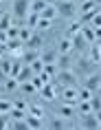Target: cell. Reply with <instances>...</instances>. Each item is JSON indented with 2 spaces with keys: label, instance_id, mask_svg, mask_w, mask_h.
<instances>
[{
  "label": "cell",
  "instance_id": "cell-1",
  "mask_svg": "<svg viewBox=\"0 0 101 130\" xmlns=\"http://www.w3.org/2000/svg\"><path fill=\"white\" fill-rule=\"evenodd\" d=\"M29 11H31V0H15L13 2V24H18V20H27Z\"/></svg>",
  "mask_w": 101,
  "mask_h": 130
},
{
  "label": "cell",
  "instance_id": "cell-2",
  "mask_svg": "<svg viewBox=\"0 0 101 130\" xmlns=\"http://www.w3.org/2000/svg\"><path fill=\"white\" fill-rule=\"evenodd\" d=\"M62 97H64V102H68V104H75L77 106V86H64L62 88Z\"/></svg>",
  "mask_w": 101,
  "mask_h": 130
},
{
  "label": "cell",
  "instance_id": "cell-3",
  "mask_svg": "<svg viewBox=\"0 0 101 130\" xmlns=\"http://www.w3.org/2000/svg\"><path fill=\"white\" fill-rule=\"evenodd\" d=\"M84 86H86V88H90L92 93H99V88H101V73H94V75L86 77Z\"/></svg>",
  "mask_w": 101,
  "mask_h": 130
},
{
  "label": "cell",
  "instance_id": "cell-4",
  "mask_svg": "<svg viewBox=\"0 0 101 130\" xmlns=\"http://www.w3.org/2000/svg\"><path fill=\"white\" fill-rule=\"evenodd\" d=\"M40 95H42V99H46V102H53L55 99V86H53V82H48V84H44L40 88Z\"/></svg>",
  "mask_w": 101,
  "mask_h": 130
},
{
  "label": "cell",
  "instance_id": "cell-5",
  "mask_svg": "<svg viewBox=\"0 0 101 130\" xmlns=\"http://www.w3.org/2000/svg\"><path fill=\"white\" fill-rule=\"evenodd\" d=\"M57 77H59V82H62V86H75V75L70 73V69H66V71H59L57 73Z\"/></svg>",
  "mask_w": 101,
  "mask_h": 130
},
{
  "label": "cell",
  "instance_id": "cell-6",
  "mask_svg": "<svg viewBox=\"0 0 101 130\" xmlns=\"http://www.w3.org/2000/svg\"><path fill=\"white\" fill-rule=\"evenodd\" d=\"M86 38H84V35L81 33H77V35H73V48L75 51H77V53H84V51H86Z\"/></svg>",
  "mask_w": 101,
  "mask_h": 130
},
{
  "label": "cell",
  "instance_id": "cell-7",
  "mask_svg": "<svg viewBox=\"0 0 101 130\" xmlns=\"http://www.w3.org/2000/svg\"><path fill=\"white\" fill-rule=\"evenodd\" d=\"M55 7H57V15H66L68 18L73 13V2H62L59 0V2H55Z\"/></svg>",
  "mask_w": 101,
  "mask_h": 130
},
{
  "label": "cell",
  "instance_id": "cell-8",
  "mask_svg": "<svg viewBox=\"0 0 101 130\" xmlns=\"http://www.w3.org/2000/svg\"><path fill=\"white\" fill-rule=\"evenodd\" d=\"M57 69L59 71H66V69H70V53H59L57 55Z\"/></svg>",
  "mask_w": 101,
  "mask_h": 130
},
{
  "label": "cell",
  "instance_id": "cell-9",
  "mask_svg": "<svg viewBox=\"0 0 101 130\" xmlns=\"http://www.w3.org/2000/svg\"><path fill=\"white\" fill-rule=\"evenodd\" d=\"M22 66H24L22 57H13V60H11V73H9V77H18L20 71H22Z\"/></svg>",
  "mask_w": 101,
  "mask_h": 130
},
{
  "label": "cell",
  "instance_id": "cell-10",
  "mask_svg": "<svg viewBox=\"0 0 101 130\" xmlns=\"http://www.w3.org/2000/svg\"><path fill=\"white\" fill-rule=\"evenodd\" d=\"M81 35L86 38L88 44H92V42L97 40V35H94V27H90V24H84V27H81Z\"/></svg>",
  "mask_w": 101,
  "mask_h": 130
},
{
  "label": "cell",
  "instance_id": "cell-11",
  "mask_svg": "<svg viewBox=\"0 0 101 130\" xmlns=\"http://www.w3.org/2000/svg\"><path fill=\"white\" fill-rule=\"evenodd\" d=\"M59 53H70V51H73V38H70V35H66V38H62L59 40Z\"/></svg>",
  "mask_w": 101,
  "mask_h": 130
},
{
  "label": "cell",
  "instance_id": "cell-12",
  "mask_svg": "<svg viewBox=\"0 0 101 130\" xmlns=\"http://www.w3.org/2000/svg\"><path fill=\"white\" fill-rule=\"evenodd\" d=\"M40 15H42V18H46V20H55V18H57V7H55V2L46 5V9H44Z\"/></svg>",
  "mask_w": 101,
  "mask_h": 130
},
{
  "label": "cell",
  "instance_id": "cell-13",
  "mask_svg": "<svg viewBox=\"0 0 101 130\" xmlns=\"http://www.w3.org/2000/svg\"><path fill=\"white\" fill-rule=\"evenodd\" d=\"M57 115L64 117V119H70V117L75 115V104H68V102H66V104L59 108V112H57Z\"/></svg>",
  "mask_w": 101,
  "mask_h": 130
},
{
  "label": "cell",
  "instance_id": "cell-14",
  "mask_svg": "<svg viewBox=\"0 0 101 130\" xmlns=\"http://www.w3.org/2000/svg\"><path fill=\"white\" fill-rule=\"evenodd\" d=\"M92 90L90 88H86V86H81V88H77V99H79V102H90V99H92Z\"/></svg>",
  "mask_w": 101,
  "mask_h": 130
},
{
  "label": "cell",
  "instance_id": "cell-15",
  "mask_svg": "<svg viewBox=\"0 0 101 130\" xmlns=\"http://www.w3.org/2000/svg\"><path fill=\"white\" fill-rule=\"evenodd\" d=\"M24 44H27V48H35V51H40V48H42V38L33 33L27 42H24Z\"/></svg>",
  "mask_w": 101,
  "mask_h": 130
},
{
  "label": "cell",
  "instance_id": "cell-16",
  "mask_svg": "<svg viewBox=\"0 0 101 130\" xmlns=\"http://www.w3.org/2000/svg\"><path fill=\"white\" fill-rule=\"evenodd\" d=\"M90 57H88V60L90 62H94V64H101V44H94L92 48H90Z\"/></svg>",
  "mask_w": 101,
  "mask_h": 130
},
{
  "label": "cell",
  "instance_id": "cell-17",
  "mask_svg": "<svg viewBox=\"0 0 101 130\" xmlns=\"http://www.w3.org/2000/svg\"><path fill=\"white\" fill-rule=\"evenodd\" d=\"M20 57H22V62H24V64H31V62L35 60V57H40V53H37L35 48H27V51H24V53H22Z\"/></svg>",
  "mask_w": 101,
  "mask_h": 130
},
{
  "label": "cell",
  "instance_id": "cell-18",
  "mask_svg": "<svg viewBox=\"0 0 101 130\" xmlns=\"http://www.w3.org/2000/svg\"><path fill=\"white\" fill-rule=\"evenodd\" d=\"M75 108L79 110V115L81 117H86V115H90L92 112V106H90V102H77V106Z\"/></svg>",
  "mask_w": 101,
  "mask_h": 130
},
{
  "label": "cell",
  "instance_id": "cell-19",
  "mask_svg": "<svg viewBox=\"0 0 101 130\" xmlns=\"http://www.w3.org/2000/svg\"><path fill=\"white\" fill-rule=\"evenodd\" d=\"M40 18H42L40 13L29 11V15H27V27H29V29H35V27H37V22H40Z\"/></svg>",
  "mask_w": 101,
  "mask_h": 130
},
{
  "label": "cell",
  "instance_id": "cell-20",
  "mask_svg": "<svg viewBox=\"0 0 101 130\" xmlns=\"http://www.w3.org/2000/svg\"><path fill=\"white\" fill-rule=\"evenodd\" d=\"M2 88H5V90H9V93H11V90L20 88V82H18L15 77H7V79H5V84H2Z\"/></svg>",
  "mask_w": 101,
  "mask_h": 130
},
{
  "label": "cell",
  "instance_id": "cell-21",
  "mask_svg": "<svg viewBox=\"0 0 101 130\" xmlns=\"http://www.w3.org/2000/svg\"><path fill=\"white\" fill-rule=\"evenodd\" d=\"M84 123H86L84 128H101V123L97 121V117H94L92 112H90V115H86V117H84Z\"/></svg>",
  "mask_w": 101,
  "mask_h": 130
},
{
  "label": "cell",
  "instance_id": "cell-22",
  "mask_svg": "<svg viewBox=\"0 0 101 130\" xmlns=\"http://www.w3.org/2000/svg\"><path fill=\"white\" fill-rule=\"evenodd\" d=\"M20 90H22V93H24V95H33V93H37L31 79H27V82H22V84H20Z\"/></svg>",
  "mask_w": 101,
  "mask_h": 130
},
{
  "label": "cell",
  "instance_id": "cell-23",
  "mask_svg": "<svg viewBox=\"0 0 101 130\" xmlns=\"http://www.w3.org/2000/svg\"><path fill=\"white\" fill-rule=\"evenodd\" d=\"M81 27H84V24H81L79 20H75V22H70V24H68V35H70V38H73V35L81 33Z\"/></svg>",
  "mask_w": 101,
  "mask_h": 130
},
{
  "label": "cell",
  "instance_id": "cell-24",
  "mask_svg": "<svg viewBox=\"0 0 101 130\" xmlns=\"http://www.w3.org/2000/svg\"><path fill=\"white\" fill-rule=\"evenodd\" d=\"M51 128H53V130H62V128H68V126H66V119L57 115V117L53 119V121H51Z\"/></svg>",
  "mask_w": 101,
  "mask_h": 130
},
{
  "label": "cell",
  "instance_id": "cell-25",
  "mask_svg": "<svg viewBox=\"0 0 101 130\" xmlns=\"http://www.w3.org/2000/svg\"><path fill=\"white\" fill-rule=\"evenodd\" d=\"M27 126L29 128H42V119L35 115H27Z\"/></svg>",
  "mask_w": 101,
  "mask_h": 130
},
{
  "label": "cell",
  "instance_id": "cell-26",
  "mask_svg": "<svg viewBox=\"0 0 101 130\" xmlns=\"http://www.w3.org/2000/svg\"><path fill=\"white\" fill-rule=\"evenodd\" d=\"M40 60L44 62V64H55V62H57V55H55L53 51H46V53L40 55Z\"/></svg>",
  "mask_w": 101,
  "mask_h": 130
},
{
  "label": "cell",
  "instance_id": "cell-27",
  "mask_svg": "<svg viewBox=\"0 0 101 130\" xmlns=\"http://www.w3.org/2000/svg\"><path fill=\"white\" fill-rule=\"evenodd\" d=\"M11 110H13V102H11V99H0V112H2V115H7Z\"/></svg>",
  "mask_w": 101,
  "mask_h": 130
},
{
  "label": "cell",
  "instance_id": "cell-28",
  "mask_svg": "<svg viewBox=\"0 0 101 130\" xmlns=\"http://www.w3.org/2000/svg\"><path fill=\"white\" fill-rule=\"evenodd\" d=\"M11 24H13V18H11L9 13H5L2 18H0V31H7Z\"/></svg>",
  "mask_w": 101,
  "mask_h": 130
},
{
  "label": "cell",
  "instance_id": "cell-29",
  "mask_svg": "<svg viewBox=\"0 0 101 130\" xmlns=\"http://www.w3.org/2000/svg\"><path fill=\"white\" fill-rule=\"evenodd\" d=\"M31 69H33V75H40L42 71H44V62H42L40 57H35V60L31 62Z\"/></svg>",
  "mask_w": 101,
  "mask_h": 130
},
{
  "label": "cell",
  "instance_id": "cell-30",
  "mask_svg": "<svg viewBox=\"0 0 101 130\" xmlns=\"http://www.w3.org/2000/svg\"><path fill=\"white\" fill-rule=\"evenodd\" d=\"M44 9H46V2L44 0H33L31 2V11H35V13H42Z\"/></svg>",
  "mask_w": 101,
  "mask_h": 130
},
{
  "label": "cell",
  "instance_id": "cell-31",
  "mask_svg": "<svg viewBox=\"0 0 101 130\" xmlns=\"http://www.w3.org/2000/svg\"><path fill=\"white\" fill-rule=\"evenodd\" d=\"M31 35H33V29H29V27H20V35H18V38H20L22 42H27Z\"/></svg>",
  "mask_w": 101,
  "mask_h": 130
},
{
  "label": "cell",
  "instance_id": "cell-32",
  "mask_svg": "<svg viewBox=\"0 0 101 130\" xmlns=\"http://www.w3.org/2000/svg\"><path fill=\"white\" fill-rule=\"evenodd\" d=\"M97 7V2L94 0H86V2H79V9H81V13H86V11H90V9Z\"/></svg>",
  "mask_w": 101,
  "mask_h": 130
},
{
  "label": "cell",
  "instance_id": "cell-33",
  "mask_svg": "<svg viewBox=\"0 0 101 130\" xmlns=\"http://www.w3.org/2000/svg\"><path fill=\"white\" fill-rule=\"evenodd\" d=\"M90 106H92V112L101 108V95H99V93H94V95H92V99H90Z\"/></svg>",
  "mask_w": 101,
  "mask_h": 130
},
{
  "label": "cell",
  "instance_id": "cell-34",
  "mask_svg": "<svg viewBox=\"0 0 101 130\" xmlns=\"http://www.w3.org/2000/svg\"><path fill=\"white\" fill-rule=\"evenodd\" d=\"M27 112H29V110L13 108V110H11V119H27Z\"/></svg>",
  "mask_w": 101,
  "mask_h": 130
},
{
  "label": "cell",
  "instance_id": "cell-35",
  "mask_svg": "<svg viewBox=\"0 0 101 130\" xmlns=\"http://www.w3.org/2000/svg\"><path fill=\"white\" fill-rule=\"evenodd\" d=\"M51 24H53V20H46V18H40V22H37V27L40 31H46V29H51Z\"/></svg>",
  "mask_w": 101,
  "mask_h": 130
},
{
  "label": "cell",
  "instance_id": "cell-36",
  "mask_svg": "<svg viewBox=\"0 0 101 130\" xmlns=\"http://www.w3.org/2000/svg\"><path fill=\"white\" fill-rule=\"evenodd\" d=\"M29 115H35V117H44V110H42V106H29Z\"/></svg>",
  "mask_w": 101,
  "mask_h": 130
},
{
  "label": "cell",
  "instance_id": "cell-37",
  "mask_svg": "<svg viewBox=\"0 0 101 130\" xmlns=\"http://www.w3.org/2000/svg\"><path fill=\"white\" fill-rule=\"evenodd\" d=\"M7 35L9 38H18V35H20V27H18V24H11V27L7 29Z\"/></svg>",
  "mask_w": 101,
  "mask_h": 130
},
{
  "label": "cell",
  "instance_id": "cell-38",
  "mask_svg": "<svg viewBox=\"0 0 101 130\" xmlns=\"http://www.w3.org/2000/svg\"><path fill=\"white\" fill-rule=\"evenodd\" d=\"M31 82H33L35 90L40 93V88H42V86H44V82H42V77H40V75H33V77H31Z\"/></svg>",
  "mask_w": 101,
  "mask_h": 130
},
{
  "label": "cell",
  "instance_id": "cell-39",
  "mask_svg": "<svg viewBox=\"0 0 101 130\" xmlns=\"http://www.w3.org/2000/svg\"><path fill=\"white\" fill-rule=\"evenodd\" d=\"M0 71L9 77V73H11V62H5V60H2V62H0Z\"/></svg>",
  "mask_w": 101,
  "mask_h": 130
},
{
  "label": "cell",
  "instance_id": "cell-40",
  "mask_svg": "<svg viewBox=\"0 0 101 130\" xmlns=\"http://www.w3.org/2000/svg\"><path fill=\"white\" fill-rule=\"evenodd\" d=\"M13 108H20V110H29V104L24 99H15L13 102Z\"/></svg>",
  "mask_w": 101,
  "mask_h": 130
},
{
  "label": "cell",
  "instance_id": "cell-41",
  "mask_svg": "<svg viewBox=\"0 0 101 130\" xmlns=\"http://www.w3.org/2000/svg\"><path fill=\"white\" fill-rule=\"evenodd\" d=\"M88 24H90V27H94V29H97V27H101V13H94V18H92L90 22H88Z\"/></svg>",
  "mask_w": 101,
  "mask_h": 130
},
{
  "label": "cell",
  "instance_id": "cell-42",
  "mask_svg": "<svg viewBox=\"0 0 101 130\" xmlns=\"http://www.w3.org/2000/svg\"><path fill=\"white\" fill-rule=\"evenodd\" d=\"M92 115H94V117H97V121H99V123H101V108H99V110H94Z\"/></svg>",
  "mask_w": 101,
  "mask_h": 130
},
{
  "label": "cell",
  "instance_id": "cell-43",
  "mask_svg": "<svg viewBox=\"0 0 101 130\" xmlns=\"http://www.w3.org/2000/svg\"><path fill=\"white\" fill-rule=\"evenodd\" d=\"M2 128H7V121L2 119V112H0V130H2Z\"/></svg>",
  "mask_w": 101,
  "mask_h": 130
},
{
  "label": "cell",
  "instance_id": "cell-44",
  "mask_svg": "<svg viewBox=\"0 0 101 130\" xmlns=\"http://www.w3.org/2000/svg\"><path fill=\"white\" fill-rule=\"evenodd\" d=\"M2 57H5V53H2V51H0V62H2Z\"/></svg>",
  "mask_w": 101,
  "mask_h": 130
},
{
  "label": "cell",
  "instance_id": "cell-45",
  "mask_svg": "<svg viewBox=\"0 0 101 130\" xmlns=\"http://www.w3.org/2000/svg\"><path fill=\"white\" fill-rule=\"evenodd\" d=\"M44 2H46V5H51V2H53V0H44Z\"/></svg>",
  "mask_w": 101,
  "mask_h": 130
},
{
  "label": "cell",
  "instance_id": "cell-46",
  "mask_svg": "<svg viewBox=\"0 0 101 130\" xmlns=\"http://www.w3.org/2000/svg\"><path fill=\"white\" fill-rule=\"evenodd\" d=\"M62 2H75V0H62Z\"/></svg>",
  "mask_w": 101,
  "mask_h": 130
},
{
  "label": "cell",
  "instance_id": "cell-47",
  "mask_svg": "<svg viewBox=\"0 0 101 130\" xmlns=\"http://www.w3.org/2000/svg\"><path fill=\"white\" fill-rule=\"evenodd\" d=\"M97 9H99V13H101V5H97Z\"/></svg>",
  "mask_w": 101,
  "mask_h": 130
},
{
  "label": "cell",
  "instance_id": "cell-48",
  "mask_svg": "<svg viewBox=\"0 0 101 130\" xmlns=\"http://www.w3.org/2000/svg\"><path fill=\"white\" fill-rule=\"evenodd\" d=\"M77 2H86V0H77Z\"/></svg>",
  "mask_w": 101,
  "mask_h": 130
},
{
  "label": "cell",
  "instance_id": "cell-49",
  "mask_svg": "<svg viewBox=\"0 0 101 130\" xmlns=\"http://www.w3.org/2000/svg\"><path fill=\"white\" fill-rule=\"evenodd\" d=\"M2 15H5V13H2V11H0V18H2Z\"/></svg>",
  "mask_w": 101,
  "mask_h": 130
},
{
  "label": "cell",
  "instance_id": "cell-50",
  "mask_svg": "<svg viewBox=\"0 0 101 130\" xmlns=\"http://www.w3.org/2000/svg\"><path fill=\"white\" fill-rule=\"evenodd\" d=\"M99 95H101V88H99Z\"/></svg>",
  "mask_w": 101,
  "mask_h": 130
},
{
  "label": "cell",
  "instance_id": "cell-51",
  "mask_svg": "<svg viewBox=\"0 0 101 130\" xmlns=\"http://www.w3.org/2000/svg\"><path fill=\"white\" fill-rule=\"evenodd\" d=\"M75 2H77V0H75Z\"/></svg>",
  "mask_w": 101,
  "mask_h": 130
}]
</instances>
